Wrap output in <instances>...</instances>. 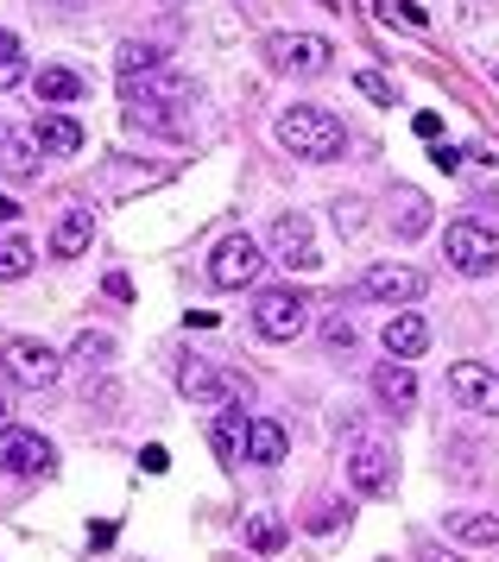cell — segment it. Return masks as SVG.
Here are the masks:
<instances>
[{
	"label": "cell",
	"instance_id": "obj_14",
	"mask_svg": "<svg viewBox=\"0 0 499 562\" xmlns=\"http://www.w3.org/2000/svg\"><path fill=\"white\" fill-rule=\"evenodd\" d=\"M38 139L25 127H13V121H0V178H13V183H32L38 178Z\"/></svg>",
	"mask_w": 499,
	"mask_h": 562
},
{
	"label": "cell",
	"instance_id": "obj_10",
	"mask_svg": "<svg viewBox=\"0 0 499 562\" xmlns=\"http://www.w3.org/2000/svg\"><path fill=\"white\" fill-rule=\"evenodd\" d=\"M348 481L354 493H367V499H386L392 486H399V461H392V449H379V442H361L348 456Z\"/></svg>",
	"mask_w": 499,
	"mask_h": 562
},
{
	"label": "cell",
	"instance_id": "obj_4",
	"mask_svg": "<svg viewBox=\"0 0 499 562\" xmlns=\"http://www.w3.org/2000/svg\"><path fill=\"white\" fill-rule=\"evenodd\" d=\"M0 373L25 392H51V385L64 380V355H51L45 341H32V335H13L7 348H0Z\"/></svg>",
	"mask_w": 499,
	"mask_h": 562
},
{
	"label": "cell",
	"instance_id": "obj_19",
	"mask_svg": "<svg viewBox=\"0 0 499 562\" xmlns=\"http://www.w3.org/2000/svg\"><path fill=\"white\" fill-rule=\"evenodd\" d=\"M424 228H430V196L411 190V183H399V190H392V234H399V240H418Z\"/></svg>",
	"mask_w": 499,
	"mask_h": 562
},
{
	"label": "cell",
	"instance_id": "obj_35",
	"mask_svg": "<svg viewBox=\"0 0 499 562\" xmlns=\"http://www.w3.org/2000/svg\"><path fill=\"white\" fill-rule=\"evenodd\" d=\"M140 468H146V474H165V468H171V456H165V449H158V442H152L146 456H140Z\"/></svg>",
	"mask_w": 499,
	"mask_h": 562
},
{
	"label": "cell",
	"instance_id": "obj_44",
	"mask_svg": "<svg viewBox=\"0 0 499 562\" xmlns=\"http://www.w3.org/2000/svg\"><path fill=\"white\" fill-rule=\"evenodd\" d=\"M335 7H342V0H335Z\"/></svg>",
	"mask_w": 499,
	"mask_h": 562
},
{
	"label": "cell",
	"instance_id": "obj_28",
	"mask_svg": "<svg viewBox=\"0 0 499 562\" xmlns=\"http://www.w3.org/2000/svg\"><path fill=\"white\" fill-rule=\"evenodd\" d=\"M25 77H32V70H25L20 38H13V32H0V89H20Z\"/></svg>",
	"mask_w": 499,
	"mask_h": 562
},
{
	"label": "cell",
	"instance_id": "obj_34",
	"mask_svg": "<svg viewBox=\"0 0 499 562\" xmlns=\"http://www.w3.org/2000/svg\"><path fill=\"white\" fill-rule=\"evenodd\" d=\"M399 20H404V26H418V32L430 26V13H424V7H418V0H399Z\"/></svg>",
	"mask_w": 499,
	"mask_h": 562
},
{
	"label": "cell",
	"instance_id": "obj_24",
	"mask_svg": "<svg viewBox=\"0 0 499 562\" xmlns=\"http://www.w3.org/2000/svg\"><path fill=\"white\" fill-rule=\"evenodd\" d=\"M70 360L82 367V373L108 367V360H114V335H108V329H82V335L70 341Z\"/></svg>",
	"mask_w": 499,
	"mask_h": 562
},
{
	"label": "cell",
	"instance_id": "obj_13",
	"mask_svg": "<svg viewBox=\"0 0 499 562\" xmlns=\"http://www.w3.org/2000/svg\"><path fill=\"white\" fill-rule=\"evenodd\" d=\"M379 348H386V360H404V367H411V360L430 348V323L418 310H392L386 329H379Z\"/></svg>",
	"mask_w": 499,
	"mask_h": 562
},
{
	"label": "cell",
	"instance_id": "obj_33",
	"mask_svg": "<svg viewBox=\"0 0 499 562\" xmlns=\"http://www.w3.org/2000/svg\"><path fill=\"white\" fill-rule=\"evenodd\" d=\"M430 165H436V171H462V153H455V146H430Z\"/></svg>",
	"mask_w": 499,
	"mask_h": 562
},
{
	"label": "cell",
	"instance_id": "obj_5",
	"mask_svg": "<svg viewBox=\"0 0 499 562\" xmlns=\"http://www.w3.org/2000/svg\"><path fill=\"white\" fill-rule=\"evenodd\" d=\"M266 57H273V70H285V77H323L329 64H335V45H329L323 32H273L266 38Z\"/></svg>",
	"mask_w": 499,
	"mask_h": 562
},
{
	"label": "cell",
	"instance_id": "obj_7",
	"mask_svg": "<svg viewBox=\"0 0 499 562\" xmlns=\"http://www.w3.org/2000/svg\"><path fill=\"white\" fill-rule=\"evenodd\" d=\"M177 392H184L190 405H209V411L241 405V380H234V373H222L215 360H197V355L177 367Z\"/></svg>",
	"mask_w": 499,
	"mask_h": 562
},
{
	"label": "cell",
	"instance_id": "obj_12",
	"mask_svg": "<svg viewBox=\"0 0 499 562\" xmlns=\"http://www.w3.org/2000/svg\"><path fill=\"white\" fill-rule=\"evenodd\" d=\"M57 449L38 430H0V474H45Z\"/></svg>",
	"mask_w": 499,
	"mask_h": 562
},
{
	"label": "cell",
	"instance_id": "obj_43",
	"mask_svg": "<svg viewBox=\"0 0 499 562\" xmlns=\"http://www.w3.org/2000/svg\"><path fill=\"white\" fill-rule=\"evenodd\" d=\"M494 82H499V64H494Z\"/></svg>",
	"mask_w": 499,
	"mask_h": 562
},
{
	"label": "cell",
	"instance_id": "obj_15",
	"mask_svg": "<svg viewBox=\"0 0 499 562\" xmlns=\"http://www.w3.org/2000/svg\"><path fill=\"white\" fill-rule=\"evenodd\" d=\"M32 139H38L45 158H76L82 153V127H76L70 114H38V121H32Z\"/></svg>",
	"mask_w": 499,
	"mask_h": 562
},
{
	"label": "cell",
	"instance_id": "obj_22",
	"mask_svg": "<svg viewBox=\"0 0 499 562\" xmlns=\"http://www.w3.org/2000/svg\"><path fill=\"white\" fill-rule=\"evenodd\" d=\"M158 102H197V89H190L184 77L152 70V77H140V108H158Z\"/></svg>",
	"mask_w": 499,
	"mask_h": 562
},
{
	"label": "cell",
	"instance_id": "obj_38",
	"mask_svg": "<svg viewBox=\"0 0 499 562\" xmlns=\"http://www.w3.org/2000/svg\"><path fill=\"white\" fill-rule=\"evenodd\" d=\"M114 543V525H89V550H108Z\"/></svg>",
	"mask_w": 499,
	"mask_h": 562
},
{
	"label": "cell",
	"instance_id": "obj_25",
	"mask_svg": "<svg viewBox=\"0 0 499 562\" xmlns=\"http://www.w3.org/2000/svg\"><path fill=\"white\" fill-rule=\"evenodd\" d=\"M114 70H121L126 82H133V77H152V70H165V52H158V45H140V38H126L121 57H114Z\"/></svg>",
	"mask_w": 499,
	"mask_h": 562
},
{
	"label": "cell",
	"instance_id": "obj_2",
	"mask_svg": "<svg viewBox=\"0 0 499 562\" xmlns=\"http://www.w3.org/2000/svg\"><path fill=\"white\" fill-rule=\"evenodd\" d=\"M443 259H450L462 279H487V272H499V234L487 228V222H450L443 228Z\"/></svg>",
	"mask_w": 499,
	"mask_h": 562
},
{
	"label": "cell",
	"instance_id": "obj_37",
	"mask_svg": "<svg viewBox=\"0 0 499 562\" xmlns=\"http://www.w3.org/2000/svg\"><path fill=\"white\" fill-rule=\"evenodd\" d=\"M108 297H133V279L126 272H108Z\"/></svg>",
	"mask_w": 499,
	"mask_h": 562
},
{
	"label": "cell",
	"instance_id": "obj_18",
	"mask_svg": "<svg viewBox=\"0 0 499 562\" xmlns=\"http://www.w3.org/2000/svg\"><path fill=\"white\" fill-rule=\"evenodd\" d=\"M374 392L386 411H411L418 405V380H411V367L404 360H386V367H374Z\"/></svg>",
	"mask_w": 499,
	"mask_h": 562
},
{
	"label": "cell",
	"instance_id": "obj_17",
	"mask_svg": "<svg viewBox=\"0 0 499 562\" xmlns=\"http://www.w3.org/2000/svg\"><path fill=\"white\" fill-rule=\"evenodd\" d=\"M247 430H253V417H241V411H222V417H215L209 442H215V461H222V468H241V461H247Z\"/></svg>",
	"mask_w": 499,
	"mask_h": 562
},
{
	"label": "cell",
	"instance_id": "obj_8",
	"mask_svg": "<svg viewBox=\"0 0 499 562\" xmlns=\"http://www.w3.org/2000/svg\"><path fill=\"white\" fill-rule=\"evenodd\" d=\"M259 266H266L259 240H253V234H228L222 247L209 254V284H215V291H241V284L259 279Z\"/></svg>",
	"mask_w": 499,
	"mask_h": 562
},
{
	"label": "cell",
	"instance_id": "obj_39",
	"mask_svg": "<svg viewBox=\"0 0 499 562\" xmlns=\"http://www.w3.org/2000/svg\"><path fill=\"white\" fill-rule=\"evenodd\" d=\"M424 562H462V557H455V550H436V543H430V550H424Z\"/></svg>",
	"mask_w": 499,
	"mask_h": 562
},
{
	"label": "cell",
	"instance_id": "obj_9",
	"mask_svg": "<svg viewBox=\"0 0 499 562\" xmlns=\"http://www.w3.org/2000/svg\"><path fill=\"white\" fill-rule=\"evenodd\" d=\"M266 254L278 266H298V272H317L323 254H317V240H310V222H303L298 209L291 215H273V228H266Z\"/></svg>",
	"mask_w": 499,
	"mask_h": 562
},
{
	"label": "cell",
	"instance_id": "obj_27",
	"mask_svg": "<svg viewBox=\"0 0 499 562\" xmlns=\"http://www.w3.org/2000/svg\"><path fill=\"white\" fill-rule=\"evenodd\" d=\"M32 259H38V254L25 247L20 234H0V279H7V284L25 279V272H32Z\"/></svg>",
	"mask_w": 499,
	"mask_h": 562
},
{
	"label": "cell",
	"instance_id": "obj_11",
	"mask_svg": "<svg viewBox=\"0 0 499 562\" xmlns=\"http://www.w3.org/2000/svg\"><path fill=\"white\" fill-rule=\"evenodd\" d=\"M450 392L462 411H480V417H494L499 411V380L494 367H480V360H455L450 367Z\"/></svg>",
	"mask_w": 499,
	"mask_h": 562
},
{
	"label": "cell",
	"instance_id": "obj_1",
	"mask_svg": "<svg viewBox=\"0 0 499 562\" xmlns=\"http://www.w3.org/2000/svg\"><path fill=\"white\" fill-rule=\"evenodd\" d=\"M278 146L291 158H310V165H329V158H342V146H348V133H342V121L329 114V108L317 102H298L278 114Z\"/></svg>",
	"mask_w": 499,
	"mask_h": 562
},
{
	"label": "cell",
	"instance_id": "obj_40",
	"mask_svg": "<svg viewBox=\"0 0 499 562\" xmlns=\"http://www.w3.org/2000/svg\"><path fill=\"white\" fill-rule=\"evenodd\" d=\"M13 215H20V203H13V196H0V222H13Z\"/></svg>",
	"mask_w": 499,
	"mask_h": 562
},
{
	"label": "cell",
	"instance_id": "obj_23",
	"mask_svg": "<svg viewBox=\"0 0 499 562\" xmlns=\"http://www.w3.org/2000/svg\"><path fill=\"white\" fill-rule=\"evenodd\" d=\"M32 82H38V102H76V95L89 89V82L76 77V70H64V64H45Z\"/></svg>",
	"mask_w": 499,
	"mask_h": 562
},
{
	"label": "cell",
	"instance_id": "obj_29",
	"mask_svg": "<svg viewBox=\"0 0 499 562\" xmlns=\"http://www.w3.org/2000/svg\"><path fill=\"white\" fill-rule=\"evenodd\" d=\"M303 525H310L317 537H329L335 525H348V506H310V518H303Z\"/></svg>",
	"mask_w": 499,
	"mask_h": 562
},
{
	"label": "cell",
	"instance_id": "obj_21",
	"mask_svg": "<svg viewBox=\"0 0 499 562\" xmlns=\"http://www.w3.org/2000/svg\"><path fill=\"white\" fill-rule=\"evenodd\" d=\"M450 531L462 537V543L499 550V512H450Z\"/></svg>",
	"mask_w": 499,
	"mask_h": 562
},
{
	"label": "cell",
	"instance_id": "obj_20",
	"mask_svg": "<svg viewBox=\"0 0 499 562\" xmlns=\"http://www.w3.org/2000/svg\"><path fill=\"white\" fill-rule=\"evenodd\" d=\"M285 449H291L285 424H278V417H253V430H247V461H259V468H278V461H285Z\"/></svg>",
	"mask_w": 499,
	"mask_h": 562
},
{
	"label": "cell",
	"instance_id": "obj_6",
	"mask_svg": "<svg viewBox=\"0 0 499 562\" xmlns=\"http://www.w3.org/2000/svg\"><path fill=\"white\" fill-rule=\"evenodd\" d=\"M424 291H430V279L418 272V266H399V259H379V266L361 272V297H374V304H386V310L418 304Z\"/></svg>",
	"mask_w": 499,
	"mask_h": 562
},
{
	"label": "cell",
	"instance_id": "obj_31",
	"mask_svg": "<svg viewBox=\"0 0 499 562\" xmlns=\"http://www.w3.org/2000/svg\"><path fill=\"white\" fill-rule=\"evenodd\" d=\"M335 209V228L342 234H361V222H367V215H361V203H354V196H342V203H329Z\"/></svg>",
	"mask_w": 499,
	"mask_h": 562
},
{
	"label": "cell",
	"instance_id": "obj_41",
	"mask_svg": "<svg viewBox=\"0 0 499 562\" xmlns=\"http://www.w3.org/2000/svg\"><path fill=\"white\" fill-rule=\"evenodd\" d=\"M38 7H89V0H38Z\"/></svg>",
	"mask_w": 499,
	"mask_h": 562
},
{
	"label": "cell",
	"instance_id": "obj_42",
	"mask_svg": "<svg viewBox=\"0 0 499 562\" xmlns=\"http://www.w3.org/2000/svg\"><path fill=\"white\" fill-rule=\"evenodd\" d=\"M0 424H7V392H0Z\"/></svg>",
	"mask_w": 499,
	"mask_h": 562
},
{
	"label": "cell",
	"instance_id": "obj_16",
	"mask_svg": "<svg viewBox=\"0 0 499 562\" xmlns=\"http://www.w3.org/2000/svg\"><path fill=\"white\" fill-rule=\"evenodd\" d=\"M89 240H96V215H89V209H64L57 228H51V254L76 259V254H89Z\"/></svg>",
	"mask_w": 499,
	"mask_h": 562
},
{
	"label": "cell",
	"instance_id": "obj_26",
	"mask_svg": "<svg viewBox=\"0 0 499 562\" xmlns=\"http://www.w3.org/2000/svg\"><path fill=\"white\" fill-rule=\"evenodd\" d=\"M285 537H291V531H285V518H273V512H253V518H247V543L259 550V557L285 550Z\"/></svg>",
	"mask_w": 499,
	"mask_h": 562
},
{
	"label": "cell",
	"instance_id": "obj_30",
	"mask_svg": "<svg viewBox=\"0 0 499 562\" xmlns=\"http://www.w3.org/2000/svg\"><path fill=\"white\" fill-rule=\"evenodd\" d=\"M354 89H361V95H374V102H386V108H392V77H379V70H361V77H354Z\"/></svg>",
	"mask_w": 499,
	"mask_h": 562
},
{
	"label": "cell",
	"instance_id": "obj_36",
	"mask_svg": "<svg viewBox=\"0 0 499 562\" xmlns=\"http://www.w3.org/2000/svg\"><path fill=\"white\" fill-rule=\"evenodd\" d=\"M411 127H418V139H436V133H443V121H436V114H430V108H424V114H418Z\"/></svg>",
	"mask_w": 499,
	"mask_h": 562
},
{
	"label": "cell",
	"instance_id": "obj_3",
	"mask_svg": "<svg viewBox=\"0 0 499 562\" xmlns=\"http://www.w3.org/2000/svg\"><path fill=\"white\" fill-rule=\"evenodd\" d=\"M253 329L266 335V341H298V335L310 329V297L291 291V284L259 291V297H253Z\"/></svg>",
	"mask_w": 499,
	"mask_h": 562
},
{
	"label": "cell",
	"instance_id": "obj_32",
	"mask_svg": "<svg viewBox=\"0 0 499 562\" xmlns=\"http://www.w3.org/2000/svg\"><path fill=\"white\" fill-rule=\"evenodd\" d=\"M323 341H329V348H354V323H348V316H329Z\"/></svg>",
	"mask_w": 499,
	"mask_h": 562
}]
</instances>
